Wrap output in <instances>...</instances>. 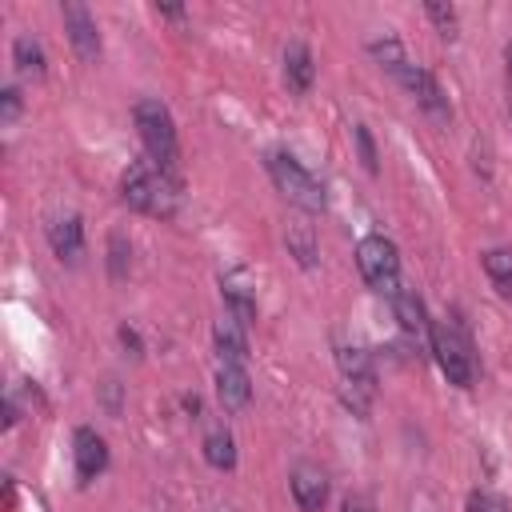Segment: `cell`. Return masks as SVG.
<instances>
[{
	"label": "cell",
	"instance_id": "1",
	"mask_svg": "<svg viewBox=\"0 0 512 512\" xmlns=\"http://www.w3.org/2000/svg\"><path fill=\"white\" fill-rule=\"evenodd\" d=\"M368 52L380 60V68H388V72L404 84V92H408L428 116H436V120H448V116H452L448 96H444V88L436 84V76H432L424 64L408 60V52H404V44H400L396 36H380V40H372Z\"/></svg>",
	"mask_w": 512,
	"mask_h": 512
},
{
	"label": "cell",
	"instance_id": "2",
	"mask_svg": "<svg viewBox=\"0 0 512 512\" xmlns=\"http://www.w3.org/2000/svg\"><path fill=\"white\" fill-rule=\"evenodd\" d=\"M132 120H136V132H140V140H144L148 160H152L168 180H180V136H176V120H172L168 104L144 96V100H136Z\"/></svg>",
	"mask_w": 512,
	"mask_h": 512
},
{
	"label": "cell",
	"instance_id": "3",
	"mask_svg": "<svg viewBox=\"0 0 512 512\" xmlns=\"http://www.w3.org/2000/svg\"><path fill=\"white\" fill-rule=\"evenodd\" d=\"M120 196L128 208L144 212V216H160L168 220L176 212V180H168L152 160H132L120 176Z\"/></svg>",
	"mask_w": 512,
	"mask_h": 512
},
{
	"label": "cell",
	"instance_id": "4",
	"mask_svg": "<svg viewBox=\"0 0 512 512\" xmlns=\"http://www.w3.org/2000/svg\"><path fill=\"white\" fill-rule=\"evenodd\" d=\"M264 168H268V176H272V184L280 188L284 200H292V204L304 208V212H324V204H328L324 184H320L296 156H288V152H268V156H264Z\"/></svg>",
	"mask_w": 512,
	"mask_h": 512
},
{
	"label": "cell",
	"instance_id": "5",
	"mask_svg": "<svg viewBox=\"0 0 512 512\" xmlns=\"http://www.w3.org/2000/svg\"><path fill=\"white\" fill-rule=\"evenodd\" d=\"M428 340H432L436 364H440V372L448 376V384L468 388L472 376H476V360H472V344H468V336L460 332V324H456V320H432Z\"/></svg>",
	"mask_w": 512,
	"mask_h": 512
},
{
	"label": "cell",
	"instance_id": "6",
	"mask_svg": "<svg viewBox=\"0 0 512 512\" xmlns=\"http://www.w3.org/2000/svg\"><path fill=\"white\" fill-rule=\"evenodd\" d=\"M356 264H360V276L372 292H384V296H396L400 292V256H396V244L380 232L364 236L356 244Z\"/></svg>",
	"mask_w": 512,
	"mask_h": 512
},
{
	"label": "cell",
	"instance_id": "7",
	"mask_svg": "<svg viewBox=\"0 0 512 512\" xmlns=\"http://www.w3.org/2000/svg\"><path fill=\"white\" fill-rule=\"evenodd\" d=\"M60 16H64V32L76 48L80 60H96L100 56V28H96V16L80 4V0H64L60 4Z\"/></svg>",
	"mask_w": 512,
	"mask_h": 512
},
{
	"label": "cell",
	"instance_id": "8",
	"mask_svg": "<svg viewBox=\"0 0 512 512\" xmlns=\"http://www.w3.org/2000/svg\"><path fill=\"white\" fill-rule=\"evenodd\" d=\"M72 460H76V480L80 484H92L108 468V444H104V436L96 428L80 424L72 432Z\"/></svg>",
	"mask_w": 512,
	"mask_h": 512
},
{
	"label": "cell",
	"instance_id": "9",
	"mask_svg": "<svg viewBox=\"0 0 512 512\" xmlns=\"http://www.w3.org/2000/svg\"><path fill=\"white\" fill-rule=\"evenodd\" d=\"M220 296H224V308L232 320H240V324L256 320V284L244 268H232L220 276Z\"/></svg>",
	"mask_w": 512,
	"mask_h": 512
},
{
	"label": "cell",
	"instance_id": "10",
	"mask_svg": "<svg viewBox=\"0 0 512 512\" xmlns=\"http://www.w3.org/2000/svg\"><path fill=\"white\" fill-rule=\"evenodd\" d=\"M48 244H52L60 264H80V256H84V220L76 212L56 216L48 224Z\"/></svg>",
	"mask_w": 512,
	"mask_h": 512
},
{
	"label": "cell",
	"instance_id": "11",
	"mask_svg": "<svg viewBox=\"0 0 512 512\" xmlns=\"http://www.w3.org/2000/svg\"><path fill=\"white\" fill-rule=\"evenodd\" d=\"M216 396H220V404L228 412H240L252 400V384H248L244 364H220V372H216Z\"/></svg>",
	"mask_w": 512,
	"mask_h": 512
},
{
	"label": "cell",
	"instance_id": "12",
	"mask_svg": "<svg viewBox=\"0 0 512 512\" xmlns=\"http://www.w3.org/2000/svg\"><path fill=\"white\" fill-rule=\"evenodd\" d=\"M292 500L300 512H320L328 500V480L320 468H296L292 472Z\"/></svg>",
	"mask_w": 512,
	"mask_h": 512
},
{
	"label": "cell",
	"instance_id": "13",
	"mask_svg": "<svg viewBox=\"0 0 512 512\" xmlns=\"http://www.w3.org/2000/svg\"><path fill=\"white\" fill-rule=\"evenodd\" d=\"M212 340H216L220 364H244V360H248V336H244V324H240V320H232V316L216 320Z\"/></svg>",
	"mask_w": 512,
	"mask_h": 512
},
{
	"label": "cell",
	"instance_id": "14",
	"mask_svg": "<svg viewBox=\"0 0 512 512\" xmlns=\"http://www.w3.org/2000/svg\"><path fill=\"white\" fill-rule=\"evenodd\" d=\"M312 76H316V64H312V52H308V44L292 40V44L284 48V80H288V88L304 96V92L312 88Z\"/></svg>",
	"mask_w": 512,
	"mask_h": 512
},
{
	"label": "cell",
	"instance_id": "15",
	"mask_svg": "<svg viewBox=\"0 0 512 512\" xmlns=\"http://www.w3.org/2000/svg\"><path fill=\"white\" fill-rule=\"evenodd\" d=\"M392 312H396L400 328L412 332V336H420V332L432 328V324H428V312H424V300H420L412 288H400V292L392 296Z\"/></svg>",
	"mask_w": 512,
	"mask_h": 512
},
{
	"label": "cell",
	"instance_id": "16",
	"mask_svg": "<svg viewBox=\"0 0 512 512\" xmlns=\"http://www.w3.org/2000/svg\"><path fill=\"white\" fill-rule=\"evenodd\" d=\"M340 372L348 376V384L352 388H364V392H372V384H376V372H372V360H368V352L364 348H340Z\"/></svg>",
	"mask_w": 512,
	"mask_h": 512
},
{
	"label": "cell",
	"instance_id": "17",
	"mask_svg": "<svg viewBox=\"0 0 512 512\" xmlns=\"http://www.w3.org/2000/svg\"><path fill=\"white\" fill-rule=\"evenodd\" d=\"M12 60H16V68H20L24 76H44V68H48L44 44H40L36 36H28V32L12 40Z\"/></svg>",
	"mask_w": 512,
	"mask_h": 512
},
{
	"label": "cell",
	"instance_id": "18",
	"mask_svg": "<svg viewBox=\"0 0 512 512\" xmlns=\"http://www.w3.org/2000/svg\"><path fill=\"white\" fill-rule=\"evenodd\" d=\"M484 272H488L492 288H496L504 300H512V252H508V248H488V252H484Z\"/></svg>",
	"mask_w": 512,
	"mask_h": 512
},
{
	"label": "cell",
	"instance_id": "19",
	"mask_svg": "<svg viewBox=\"0 0 512 512\" xmlns=\"http://www.w3.org/2000/svg\"><path fill=\"white\" fill-rule=\"evenodd\" d=\"M204 460L212 464V468H220V472H232L236 468V440H232V432H208L204 436Z\"/></svg>",
	"mask_w": 512,
	"mask_h": 512
},
{
	"label": "cell",
	"instance_id": "20",
	"mask_svg": "<svg viewBox=\"0 0 512 512\" xmlns=\"http://www.w3.org/2000/svg\"><path fill=\"white\" fill-rule=\"evenodd\" d=\"M128 268H132V244H128L124 232H112L108 236V276L112 280H124Z\"/></svg>",
	"mask_w": 512,
	"mask_h": 512
},
{
	"label": "cell",
	"instance_id": "21",
	"mask_svg": "<svg viewBox=\"0 0 512 512\" xmlns=\"http://www.w3.org/2000/svg\"><path fill=\"white\" fill-rule=\"evenodd\" d=\"M424 12H428V20L440 28V36H448V40L456 36V28H460V16H456V8H452V4H428Z\"/></svg>",
	"mask_w": 512,
	"mask_h": 512
},
{
	"label": "cell",
	"instance_id": "22",
	"mask_svg": "<svg viewBox=\"0 0 512 512\" xmlns=\"http://www.w3.org/2000/svg\"><path fill=\"white\" fill-rule=\"evenodd\" d=\"M288 248L296 252V260H300L304 268L316 264V244H312V236H308L304 228H292V232H288Z\"/></svg>",
	"mask_w": 512,
	"mask_h": 512
},
{
	"label": "cell",
	"instance_id": "23",
	"mask_svg": "<svg viewBox=\"0 0 512 512\" xmlns=\"http://www.w3.org/2000/svg\"><path fill=\"white\" fill-rule=\"evenodd\" d=\"M464 512H508V504H504V496H496V492H484V488H476V492L468 496Z\"/></svg>",
	"mask_w": 512,
	"mask_h": 512
},
{
	"label": "cell",
	"instance_id": "24",
	"mask_svg": "<svg viewBox=\"0 0 512 512\" xmlns=\"http://www.w3.org/2000/svg\"><path fill=\"white\" fill-rule=\"evenodd\" d=\"M352 140H356V148H360V160H364V168H368V172H376V168H380V160H376V144H372V132H368L364 124H356V128H352Z\"/></svg>",
	"mask_w": 512,
	"mask_h": 512
},
{
	"label": "cell",
	"instance_id": "25",
	"mask_svg": "<svg viewBox=\"0 0 512 512\" xmlns=\"http://www.w3.org/2000/svg\"><path fill=\"white\" fill-rule=\"evenodd\" d=\"M16 116H20V92L16 88H4V96H0V120L12 124Z\"/></svg>",
	"mask_w": 512,
	"mask_h": 512
},
{
	"label": "cell",
	"instance_id": "26",
	"mask_svg": "<svg viewBox=\"0 0 512 512\" xmlns=\"http://www.w3.org/2000/svg\"><path fill=\"white\" fill-rule=\"evenodd\" d=\"M116 336H120V344H124V348H128L132 356H140V352H144V344H140V332H136V328L120 324V332H116Z\"/></svg>",
	"mask_w": 512,
	"mask_h": 512
},
{
	"label": "cell",
	"instance_id": "27",
	"mask_svg": "<svg viewBox=\"0 0 512 512\" xmlns=\"http://www.w3.org/2000/svg\"><path fill=\"white\" fill-rule=\"evenodd\" d=\"M344 512H372V496H360V492L348 496V500H344Z\"/></svg>",
	"mask_w": 512,
	"mask_h": 512
},
{
	"label": "cell",
	"instance_id": "28",
	"mask_svg": "<svg viewBox=\"0 0 512 512\" xmlns=\"http://www.w3.org/2000/svg\"><path fill=\"white\" fill-rule=\"evenodd\" d=\"M156 16H168V20H180L184 8H172V4H156Z\"/></svg>",
	"mask_w": 512,
	"mask_h": 512
},
{
	"label": "cell",
	"instance_id": "29",
	"mask_svg": "<svg viewBox=\"0 0 512 512\" xmlns=\"http://www.w3.org/2000/svg\"><path fill=\"white\" fill-rule=\"evenodd\" d=\"M504 64H508V88H512V40L504 44Z\"/></svg>",
	"mask_w": 512,
	"mask_h": 512
}]
</instances>
